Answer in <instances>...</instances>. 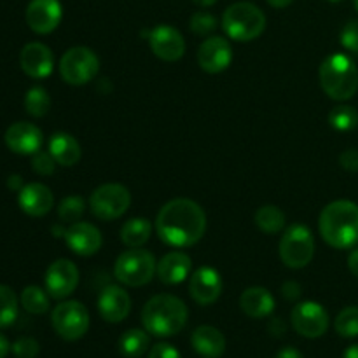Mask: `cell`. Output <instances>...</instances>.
I'll return each mask as SVG.
<instances>
[{
  "label": "cell",
  "instance_id": "cell-29",
  "mask_svg": "<svg viewBox=\"0 0 358 358\" xmlns=\"http://www.w3.org/2000/svg\"><path fill=\"white\" fill-rule=\"evenodd\" d=\"M21 306L31 315H44L49 310V297L41 287L30 285L21 292Z\"/></svg>",
  "mask_w": 358,
  "mask_h": 358
},
{
  "label": "cell",
  "instance_id": "cell-49",
  "mask_svg": "<svg viewBox=\"0 0 358 358\" xmlns=\"http://www.w3.org/2000/svg\"><path fill=\"white\" fill-rule=\"evenodd\" d=\"M353 3H355V9L358 10V0H353Z\"/></svg>",
  "mask_w": 358,
  "mask_h": 358
},
{
  "label": "cell",
  "instance_id": "cell-24",
  "mask_svg": "<svg viewBox=\"0 0 358 358\" xmlns=\"http://www.w3.org/2000/svg\"><path fill=\"white\" fill-rule=\"evenodd\" d=\"M243 313L250 318H264L275 310V297L264 287H250L240 297Z\"/></svg>",
  "mask_w": 358,
  "mask_h": 358
},
{
  "label": "cell",
  "instance_id": "cell-6",
  "mask_svg": "<svg viewBox=\"0 0 358 358\" xmlns=\"http://www.w3.org/2000/svg\"><path fill=\"white\" fill-rule=\"evenodd\" d=\"M157 264L154 255L143 248L122 252L114 264V276L126 287H142L152 280Z\"/></svg>",
  "mask_w": 358,
  "mask_h": 358
},
{
  "label": "cell",
  "instance_id": "cell-26",
  "mask_svg": "<svg viewBox=\"0 0 358 358\" xmlns=\"http://www.w3.org/2000/svg\"><path fill=\"white\" fill-rule=\"evenodd\" d=\"M152 224L145 217H135L121 227V241L129 248H140L149 241Z\"/></svg>",
  "mask_w": 358,
  "mask_h": 358
},
{
  "label": "cell",
  "instance_id": "cell-8",
  "mask_svg": "<svg viewBox=\"0 0 358 358\" xmlns=\"http://www.w3.org/2000/svg\"><path fill=\"white\" fill-rule=\"evenodd\" d=\"M98 70H100V59L94 55V51L84 45L69 49L59 59V73L63 80L72 86L87 84L96 77Z\"/></svg>",
  "mask_w": 358,
  "mask_h": 358
},
{
  "label": "cell",
  "instance_id": "cell-19",
  "mask_svg": "<svg viewBox=\"0 0 358 358\" xmlns=\"http://www.w3.org/2000/svg\"><path fill=\"white\" fill-rule=\"evenodd\" d=\"M65 241L70 250L83 257L94 255L101 248V233L90 222H73L65 231Z\"/></svg>",
  "mask_w": 358,
  "mask_h": 358
},
{
  "label": "cell",
  "instance_id": "cell-1",
  "mask_svg": "<svg viewBox=\"0 0 358 358\" xmlns=\"http://www.w3.org/2000/svg\"><path fill=\"white\" fill-rule=\"evenodd\" d=\"M205 231L206 215L192 199H171L161 206L156 217L157 236L170 247H192L205 236Z\"/></svg>",
  "mask_w": 358,
  "mask_h": 358
},
{
  "label": "cell",
  "instance_id": "cell-33",
  "mask_svg": "<svg viewBox=\"0 0 358 358\" xmlns=\"http://www.w3.org/2000/svg\"><path fill=\"white\" fill-rule=\"evenodd\" d=\"M336 332L343 338L358 336V306H348L336 317Z\"/></svg>",
  "mask_w": 358,
  "mask_h": 358
},
{
  "label": "cell",
  "instance_id": "cell-47",
  "mask_svg": "<svg viewBox=\"0 0 358 358\" xmlns=\"http://www.w3.org/2000/svg\"><path fill=\"white\" fill-rule=\"evenodd\" d=\"M343 358H358V345H353L350 346V348H346Z\"/></svg>",
  "mask_w": 358,
  "mask_h": 358
},
{
  "label": "cell",
  "instance_id": "cell-46",
  "mask_svg": "<svg viewBox=\"0 0 358 358\" xmlns=\"http://www.w3.org/2000/svg\"><path fill=\"white\" fill-rule=\"evenodd\" d=\"M294 0H268V3L276 9H283V7H289Z\"/></svg>",
  "mask_w": 358,
  "mask_h": 358
},
{
  "label": "cell",
  "instance_id": "cell-25",
  "mask_svg": "<svg viewBox=\"0 0 358 358\" xmlns=\"http://www.w3.org/2000/svg\"><path fill=\"white\" fill-rule=\"evenodd\" d=\"M49 152L62 166H73L83 157L79 142L69 133H55L49 140Z\"/></svg>",
  "mask_w": 358,
  "mask_h": 358
},
{
  "label": "cell",
  "instance_id": "cell-21",
  "mask_svg": "<svg viewBox=\"0 0 358 358\" xmlns=\"http://www.w3.org/2000/svg\"><path fill=\"white\" fill-rule=\"evenodd\" d=\"M17 205L27 215L30 217H44L45 213L51 212L55 205V196L51 189L38 182L23 185V189L17 194Z\"/></svg>",
  "mask_w": 358,
  "mask_h": 358
},
{
  "label": "cell",
  "instance_id": "cell-17",
  "mask_svg": "<svg viewBox=\"0 0 358 358\" xmlns=\"http://www.w3.org/2000/svg\"><path fill=\"white\" fill-rule=\"evenodd\" d=\"M233 62L231 44L222 37H208L198 49V63L208 73L224 72Z\"/></svg>",
  "mask_w": 358,
  "mask_h": 358
},
{
  "label": "cell",
  "instance_id": "cell-42",
  "mask_svg": "<svg viewBox=\"0 0 358 358\" xmlns=\"http://www.w3.org/2000/svg\"><path fill=\"white\" fill-rule=\"evenodd\" d=\"M275 358H304V357L299 350L292 348V346H287V348L280 350L278 355H276Z\"/></svg>",
  "mask_w": 358,
  "mask_h": 358
},
{
  "label": "cell",
  "instance_id": "cell-23",
  "mask_svg": "<svg viewBox=\"0 0 358 358\" xmlns=\"http://www.w3.org/2000/svg\"><path fill=\"white\" fill-rule=\"evenodd\" d=\"M192 348L203 358H220L226 352V338L212 325H199L191 338Z\"/></svg>",
  "mask_w": 358,
  "mask_h": 358
},
{
  "label": "cell",
  "instance_id": "cell-41",
  "mask_svg": "<svg viewBox=\"0 0 358 358\" xmlns=\"http://www.w3.org/2000/svg\"><path fill=\"white\" fill-rule=\"evenodd\" d=\"M282 294L287 301H297L301 296V285L297 282H285L282 287Z\"/></svg>",
  "mask_w": 358,
  "mask_h": 358
},
{
  "label": "cell",
  "instance_id": "cell-5",
  "mask_svg": "<svg viewBox=\"0 0 358 358\" xmlns=\"http://www.w3.org/2000/svg\"><path fill=\"white\" fill-rule=\"evenodd\" d=\"M222 28L227 37L234 41H254L264 31L266 16L255 3L236 2L224 10Z\"/></svg>",
  "mask_w": 358,
  "mask_h": 358
},
{
  "label": "cell",
  "instance_id": "cell-44",
  "mask_svg": "<svg viewBox=\"0 0 358 358\" xmlns=\"http://www.w3.org/2000/svg\"><path fill=\"white\" fill-rule=\"evenodd\" d=\"M7 185H9V189H13V191L20 192L21 189H23V180H21L20 175H10L9 180H7Z\"/></svg>",
  "mask_w": 358,
  "mask_h": 358
},
{
  "label": "cell",
  "instance_id": "cell-50",
  "mask_svg": "<svg viewBox=\"0 0 358 358\" xmlns=\"http://www.w3.org/2000/svg\"><path fill=\"white\" fill-rule=\"evenodd\" d=\"M329 2H334L336 3V2H341V0H329Z\"/></svg>",
  "mask_w": 358,
  "mask_h": 358
},
{
  "label": "cell",
  "instance_id": "cell-3",
  "mask_svg": "<svg viewBox=\"0 0 358 358\" xmlns=\"http://www.w3.org/2000/svg\"><path fill=\"white\" fill-rule=\"evenodd\" d=\"M189 318L187 306L171 294H157L145 303L142 310V324L149 334L156 338H170L185 327Z\"/></svg>",
  "mask_w": 358,
  "mask_h": 358
},
{
  "label": "cell",
  "instance_id": "cell-36",
  "mask_svg": "<svg viewBox=\"0 0 358 358\" xmlns=\"http://www.w3.org/2000/svg\"><path fill=\"white\" fill-rule=\"evenodd\" d=\"M56 164L58 163L51 156V152H42V150H38L31 157V168H34L35 173L42 175V177H49V175L55 173Z\"/></svg>",
  "mask_w": 358,
  "mask_h": 358
},
{
  "label": "cell",
  "instance_id": "cell-31",
  "mask_svg": "<svg viewBox=\"0 0 358 358\" xmlns=\"http://www.w3.org/2000/svg\"><path fill=\"white\" fill-rule=\"evenodd\" d=\"M329 124L338 131H352L358 126V112L355 107L350 105H339L334 107L329 114Z\"/></svg>",
  "mask_w": 358,
  "mask_h": 358
},
{
  "label": "cell",
  "instance_id": "cell-43",
  "mask_svg": "<svg viewBox=\"0 0 358 358\" xmlns=\"http://www.w3.org/2000/svg\"><path fill=\"white\" fill-rule=\"evenodd\" d=\"M348 268H350V271H352V275L357 276V278H358V248H355V250L350 254Z\"/></svg>",
  "mask_w": 358,
  "mask_h": 358
},
{
  "label": "cell",
  "instance_id": "cell-20",
  "mask_svg": "<svg viewBox=\"0 0 358 358\" xmlns=\"http://www.w3.org/2000/svg\"><path fill=\"white\" fill-rule=\"evenodd\" d=\"M129 310H131V299L124 289L110 285L101 290L100 297H98V311L105 322L119 324L128 317Z\"/></svg>",
  "mask_w": 358,
  "mask_h": 358
},
{
  "label": "cell",
  "instance_id": "cell-7",
  "mask_svg": "<svg viewBox=\"0 0 358 358\" xmlns=\"http://www.w3.org/2000/svg\"><path fill=\"white\" fill-rule=\"evenodd\" d=\"M280 259L287 268L303 269L315 255V238L306 226L294 224L280 240Z\"/></svg>",
  "mask_w": 358,
  "mask_h": 358
},
{
  "label": "cell",
  "instance_id": "cell-27",
  "mask_svg": "<svg viewBox=\"0 0 358 358\" xmlns=\"http://www.w3.org/2000/svg\"><path fill=\"white\" fill-rule=\"evenodd\" d=\"M149 334L140 329H129L119 339V352L126 358H140L149 350Z\"/></svg>",
  "mask_w": 358,
  "mask_h": 358
},
{
  "label": "cell",
  "instance_id": "cell-39",
  "mask_svg": "<svg viewBox=\"0 0 358 358\" xmlns=\"http://www.w3.org/2000/svg\"><path fill=\"white\" fill-rule=\"evenodd\" d=\"M149 358H182L180 353L177 352V348H173L168 343H157L150 348Z\"/></svg>",
  "mask_w": 358,
  "mask_h": 358
},
{
  "label": "cell",
  "instance_id": "cell-22",
  "mask_svg": "<svg viewBox=\"0 0 358 358\" xmlns=\"http://www.w3.org/2000/svg\"><path fill=\"white\" fill-rule=\"evenodd\" d=\"M157 276L166 285L182 283L192 271V261L184 252H170L157 262Z\"/></svg>",
  "mask_w": 358,
  "mask_h": 358
},
{
  "label": "cell",
  "instance_id": "cell-2",
  "mask_svg": "<svg viewBox=\"0 0 358 358\" xmlns=\"http://www.w3.org/2000/svg\"><path fill=\"white\" fill-rule=\"evenodd\" d=\"M318 229L332 248H350L358 243V205L348 199L332 201L322 210Z\"/></svg>",
  "mask_w": 358,
  "mask_h": 358
},
{
  "label": "cell",
  "instance_id": "cell-38",
  "mask_svg": "<svg viewBox=\"0 0 358 358\" xmlns=\"http://www.w3.org/2000/svg\"><path fill=\"white\" fill-rule=\"evenodd\" d=\"M41 352V346L34 338H21L13 345V353L16 358H35Z\"/></svg>",
  "mask_w": 358,
  "mask_h": 358
},
{
  "label": "cell",
  "instance_id": "cell-32",
  "mask_svg": "<svg viewBox=\"0 0 358 358\" xmlns=\"http://www.w3.org/2000/svg\"><path fill=\"white\" fill-rule=\"evenodd\" d=\"M17 318V297L7 285H0V329L14 324Z\"/></svg>",
  "mask_w": 358,
  "mask_h": 358
},
{
  "label": "cell",
  "instance_id": "cell-14",
  "mask_svg": "<svg viewBox=\"0 0 358 358\" xmlns=\"http://www.w3.org/2000/svg\"><path fill=\"white\" fill-rule=\"evenodd\" d=\"M63 9L59 0H30L27 7V23L35 34L48 35L58 28Z\"/></svg>",
  "mask_w": 358,
  "mask_h": 358
},
{
  "label": "cell",
  "instance_id": "cell-10",
  "mask_svg": "<svg viewBox=\"0 0 358 358\" xmlns=\"http://www.w3.org/2000/svg\"><path fill=\"white\" fill-rule=\"evenodd\" d=\"M51 322L59 338L65 341H77L90 329V313L79 301H65L55 308Z\"/></svg>",
  "mask_w": 358,
  "mask_h": 358
},
{
  "label": "cell",
  "instance_id": "cell-12",
  "mask_svg": "<svg viewBox=\"0 0 358 358\" xmlns=\"http://www.w3.org/2000/svg\"><path fill=\"white\" fill-rule=\"evenodd\" d=\"M79 285V269L69 259H58L45 271V289L55 299H65Z\"/></svg>",
  "mask_w": 358,
  "mask_h": 358
},
{
  "label": "cell",
  "instance_id": "cell-37",
  "mask_svg": "<svg viewBox=\"0 0 358 358\" xmlns=\"http://www.w3.org/2000/svg\"><path fill=\"white\" fill-rule=\"evenodd\" d=\"M341 44L346 51L358 56V21H348L341 31Z\"/></svg>",
  "mask_w": 358,
  "mask_h": 358
},
{
  "label": "cell",
  "instance_id": "cell-18",
  "mask_svg": "<svg viewBox=\"0 0 358 358\" xmlns=\"http://www.w3.org/2000/svg\"><path fill=\"white\" fill-rule=\"evenodd\" d=\"M3 140L13 152L21 156H34L42 147V131L31 122L20 121L7 128Z\"/></svg>",
  "mask_w": 358,
  "mask_h": 358
},
{
  "label": "cell",
  "instance_id": "cell-30",
  "mask_svg": "<svg viewBox=\"0 0 358 358\" xmlns=\"http://www.w3.org/2000/svg\"><path fill=\"white\" fill-rule=\"evenodd\" d=\"M24 108L31 117H44L51 108V98L48 91L41 86L30 87L24 96Z\"/></svg>",
  "mask_w": 358,
  "mask_h": 358
},
{
  "label": "cell",
  "instance_id": "cell-48",
  "mask_svg": "<svg viewBox=\"0 0 358 358\" xmlns=\"http://www.w3.org/2000/svg\"><path fill=\"white\" fill-rule=\"evenodd\" d=\"M192 2L199 7H212V6H215L217 0H192Z\"/></svg>",
  "mask_w": 358,
  "mask_h": 358
},
{
  "label": "cell",
  "instance_id": "cell-11",
  "mask_svg": "<svg viewBox=\"0 0 358 358\" xmlns=\"http://www.w3.org/2000/svg\"><path fill=\"white\" fill-rule=\"evenodd\" d=\"M292 327L297 334L308 339H317L324 336L329 329V315L322 304L315 301H304L294 306L292 315Z\"/></svg>",
  "mask_w": 358,
  "mask_h": 358
},
{
  "label": "cell",
  "instance_id": "cell-13",
  "mask_svg": "<svg viewBox=\"0 0 358 358\" xmlns=\"http://www.w3.org/2000/svg\"><path fill=\"white\" fill-rule=\"evenodd\" d=\"M149 45L154 55L163 62H177L185 52V41L177 28L157 24L149 34Z\"/></svg>",
  "mask_w": 358,
  "mask_h": 358
},
{
  "label": "cell",
  "instance_id": "cell-45",
  "mask_svg": "<svg viewBox=\"0 0 358 358\" xmlns=\"http://www.w3.org/2000/svg\"><path fill=\"white\" fill-rule=\"evenodd\" d=\"M10 345L7 341V338L3 334H0V358H6L7 353H9Z\"/></svg>",
  "mask_w": 358,
  "mask_h": 358
},
{
  "label": "cell",
  "instance_id": "cell-28",
  "mask_svg": "<svg viewBox=\"0 0 358 358\" xmlns=\"http://www.w3.org/2000/svg\"><path fill=\"white\" fill-rule=\"evenodd\" d=\"M255 224L266 234H276L285 227V213L275 205H264L255 212Z\"/></svg>",
  "mask_w": 358,
  "mask_h": 358
},
{
  "label": "cell",
  "instance_id": "cell-40",
  "mask_svg": "<svg viewBox=\"0 0 358 358\" xmlns=\"http://www.w3.org/2000/svg\"><path fill=\"white\" fill-rule=\"evenodd\" d=\"M339 164H341L346 171H358V150L346 149L345 152L339 156Z\"/></svg>",
  "mask_w": 358,
  "mask_h": 358
},
{
  "label": "cell",
  "instance_id": "cell-34",
  "mask_svg": "<svg viewBox=\"0 0 358 358\" xmlns=\"http://www.w3.org/2000/svg\"><path fill=\"white\" fill-rule=\"evenodd\" d=\"M84 210H86V203L80 196H69L59 203L58 217L63 222H79L80 217L84 215Z\"/></svg>",
  "mask_w": 358,
  "mask_h": 358
},
{
  "label": "cell",
  "instance_id": "cell-9",
  "mask_svg": "<svg viewBox=\"0 0 358 358\" xmlns=\"http://www.w3.org/2000/svg\"><path fill=\"white\" fill-rule=\"evenodd\" d=\"M131 205V194L121 184H103L93 191L90 208L96 219L108 222L124 215Z\"/></svg>",
  "mask_w": 358,
  "mask_h": 358
},
{
  "label": "cell",
  "instance_id": "cell-35",
  "mask_svg": "<svg viewBox=\"0 0 358 358\" xmlns=\"http://www.w3.org/2000/svg\"><path fill=\"white\" fill-rule=\"evenodd\" d=\"M189 28L191 31H194L196 35H210L212 31L217 30V20L213 14L205 13V10H199V13H194L191 16V21H189Z\"/></svg>",
  "mask_w": 358,
  "mask_h": 358
},
{
  "label": "cell",
  "instance_id": "cell-4",
  "mask_svg": "<svg viewBox=\"0 0 358 358\" xmlns=\"http://www.w3.org/2000/svg\"><path fill=\"white\" fill-rule=\"evenodd\" d=\"M320 86L329 98L346 101L355 96L358 90V69L352 58L336 52L324 59L318 70Z\"/></svg>",
  "mask_w": 358,
  "mask_h": 358
},
{
  "label": "cell",
  "instance_id": "cell-15",
  "mask_svg": "<svg viewBox=\"0 0 358 358\" xmlns=\"http://www.w3.org/2000/svg\"><path fill=\"white\" fill-rule=\"evenodd\" d=\"M189 294L201 306H210V304L217 303L222 294V280H220L219 271L208 268V266L196 269L189 282Z\"/></svg>",
  "mask_w": 358,
  "mask_h": 358
},
{
  "label": "cell",
  "instance_id": "cell-16",
  "mask_svg": "<svg viewBox=\"0 0 358 358\" xmlns=\"http://www.w3.org/2000/svg\"><path fill=\"white\" fill-rule=\"evenodd\" d=\"M21 70L31 79H44L51 76L55 66L52 51L42 42H30L20 52Z\"/></svg>",
  "mask_w": 358,
  "mask_h": 358
}]
</instances>
